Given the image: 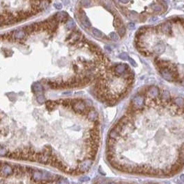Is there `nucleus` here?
<instances>
[{
  "mask_svg": "<svg viewBox=\"0 0 184 184\" xmlns=\"http://www.w3.org/2000/svg\"><path fill=\"white\" fill-rule=\"evenodd\" d=\"M55 184H69V182L65 178H59L55 182Z\"/></svg>",
  "mask_w": 184,
  "mask_h": 184,
  "instance_id": "4",
  "label": "nucleus"
},
{
  "mask_svg": "<svg viewBox=\"0 0 184 184\" xmlns=\"http://www.w3.org/2000/svg\"><path fill=\"white\" fill-rule=\"evenodd\" d=\"M80 180L81 181H87L89 180V177H81Z\"/></svg>",
  "mask_w": 184,
  "mask_h": 184,
  "instance_id": "5",
  "label": "nucleus"
},
{
  "mask_svg": "<svg viewBox=\"0 0 184 184\" xmlns=\"http://www.w3.org/2000/svg\"><path fill=\"white\" fill-rule=\"evenodd\" d=\"M55 176L51 172L44 170H34L31 172V177L34 182L43 183L44 181H48L55 179Z\"/></svg>",
  "mask_w": 184,
  "mask_h": 184,
  "instance_id": "2",
  "label": "nucleus"
},
{
  "mask_svg": "<svg viewBox=\"0 0 184 184\" xmlns=\"http://www.w3.org/2000/svg\"><path fill=\"white\" fill-rule=\"evenodd\" d=\"M83 119H90V118H83ZM92 120H93V119H92Z\"/></svg>",
  "mask_w": 184,
  "mask_h": 184,
  "instance_id": "6",
  "label": "nucleus"
},
{
  "mask_svg": "<svg viewBox=\"0 0 184 184\" xmlns=\"http://www.w3.org/2000/svg\"><path fill=\"white\" fill-rule=\"evenodd\" d=\"M98 184H166V183L155 181H144V180L131 179H101Z\"/></svg>",
  "mask_w": 184,
  "mask_h": 184,
  "instance_id": "1",
  "label": "nucleus"
},
{
  "mask_svg": "<svg viewBox=\"0 0 184 184\" xmlns=\"http://www.w3.org/2000/svg\"><path fill=\"white\" fill-rule=\"evenodd\" d=\"M14 174V168L8 163H0V175L9 177Z\"/></svg>",
  "mask_w": 184,
  "mask_h": 184,
  "instance_id": "3",
  "label": "nucleus"
}]
</instances>
